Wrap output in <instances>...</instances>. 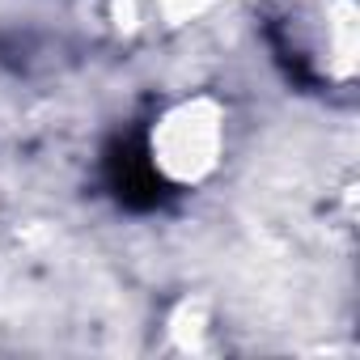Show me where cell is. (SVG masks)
<instances>
[{"label":"cell","instance_id":"cell-1","mask_svg":"<svg viewBox=\"0 0 360 360\" xmlns=\"http://www.w3.org/2000/svg\"><path fill=\"white\" fill-rule=\"evenodd\" d=\"M110 183L119 191L123 204L131 208H153L161 200V178H157V165L144 157V153H131V148H119L110 157Z\"/></svg>","mask_w":360,"mask_h":360}]
</instances>
